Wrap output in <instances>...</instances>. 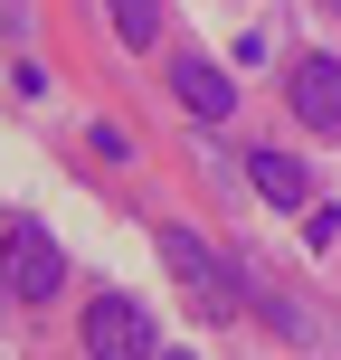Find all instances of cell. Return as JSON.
I'll return each instance as SVG.
<instances>
[{
  "instance_id": "5b68a950",
  "label": "cell",
  "mask_w": 341,
  "mask_h": 360,
  "mask_svg": "<svg viewBox=\"0 0 341 360\" xmlns=\"http://www.w3.org/2000/svg\"><path fill=\"white\" fill-rule=\"evenodd\" d=\"M162 256H171V275H180V285H199V304H209V313H228V304H237V285L209 266V247H199L190 228H162Z\"/></svg>"
},
{
  "instance_id": "6da1fadb",
  "label": "cell",
  "mask_w": 341,
  "mask_h": 360,
  "mask_svg": "<svg viewBox=\"0 0 341 360\" xmlns=\"http://www.w3.org/2000/svg\"><path fill=\"white\" fill-rule=\"evenodd\" d=\"M86 351L95 360H152L162 332H152V313L133 304V294H95V304H86Z\"/></svg>"
},
{
  "instance_id": "ba28073f",
  "label": "cell",
  "mask_w": 341,
  "mask_h": 360,
  "mask_svg": "<svg viewBox=\"0 0 341 360\" xmlns=\"http://www.w3.org/2000/svg\"><path fill=\"white\" fill-rule=\"evenodd\" d=\"M332 10H341V0H332Z\"/></svg>"
},
{
  "instance_id": "52a82bcc",
  "label": "cell",
  "mask_w": 341,
  "mask_h": 360,
  "mask_svg": "<svg viewBox=\"0 0 341 360\" xmlns=\"http://www.w3.org/2000/svg\"><path fill=\"white\" fill-rule=\"evenodd\" d=\"M114 10V38H124V48H152V38H162V0H105Z\"/></svg>"
},
{
  "instance_id": "3957f363",
  "label": "cell",
  "mask_w": 341,
  "mask_h": 360,
  "mask_svg": "<svg viewBox=\"0 0 341 360\" xmlns=\"http://www.w3.org/2000/svg\"><path fill=\"white\" fill-rule=\"evenodd\" d=\"M285 105H294L304 133H341V57H304L285 76Z\"/></svg>"
},
{
  "instance_id": "8992f818",
  "label": "cell",
  "mask_w": 341,
  "mask_h": 360,
  "mask_svg": "<svg viewBox=\"0 0 341 360\" xmlns=\"http://www.w3.org/2000/svg\"><path fill=\"white\" fill-rule=\"evenodd\" d=\"M247 180H256V199H275V209H313V199H304V162H294V152H256Z\"/></svg>"
},
{
  "instance_id": "277c9868",
  "label": "cell",
  "mask_w": 341,
  "mask_h": 360,
  "mask_svg": "<svg viewBox=\"0 0 341 360\" xmlns=\"http://www.w3.org/2000/svg\"><path fill=\"white\" fill-rule=\"evenodd\" d=\"M171 95L199 114V124H228V114H237V86L209 67V57H171Z\"/></svg>"
},
{
  "instance_id": "7a4b0ae2",
  "label": "cell",
  "mask_w": 341,
  "mask_h": 360,
  "mask_svg": "<svg viewBox=\"0 0 341 360\" xmlns=\"http://www.w3.org/2000/svg\"><path fill=\"white\" fill-rule=\"evenodd\" d=\"M10 285H19V304H48L67 285V256H57V237L38 218H10Z\"/></svg>"
}]
</instances>
